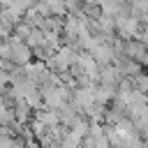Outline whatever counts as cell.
Masks as SVG:
<instances>
[{"label":"cell","mask_w":148,"mask_h":148,"mask_svg":"<svg viewBox=\"0 0 148 148\" xmlns=\"http://www.w3.org/2000/svg\"><path fill=\"white\" fill-rule=\"evenodd\" d=\"M7 46H9V53H7L9 60H14V62H18V65H25V62L30 60V49H28L21 39L12 37V39H7Z\"/></svg>","instance_id":"6da1fadb"}]
</instances>
